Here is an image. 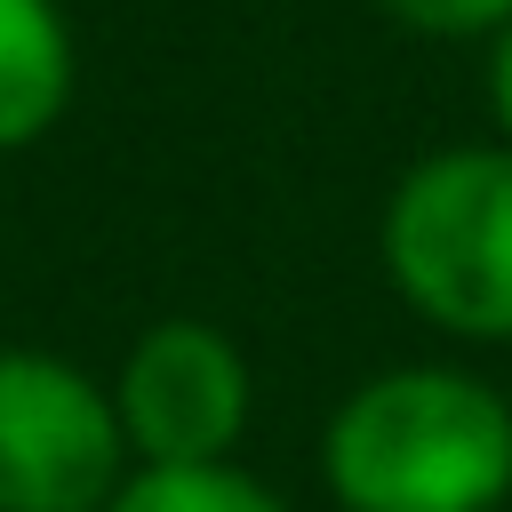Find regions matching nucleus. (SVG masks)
Listing matches in <instances>:
<instances>
[{"mask_svg":"<svg viewBox=\"0 0 512 512\" xmlns=\"http://www.w3.org/2000/svg\"><path fill=\"white\" fill-rule=\"evenodd\" d=\"M320 472L344 512H496L512 496V400L472 368H384L328 416Z\"/></svg>","mask_w":512,"mask_h":512,"instance_id":"1","label":"nucleus"},{"mask_svg":"<svg viewBox=\"0 0 512 512\" xmlns=\"http://www.w3.org/2000/svg\"><path fill=\"white\" fill-rule=\"evenodd\" d=\"M384 272L448 336H512V144L424 152L384 200Z\"/></svg>","mask_w":512,"mask_h":512,"instance_id":"2","label":"nucleus"},{"mask_svg":"<svg viewBox=\"0 0 512 512\" xmlns=\"http://www.w3.org/2000/svg\"><path fill=\"white\" fill-rule=\"evenodd\" d=\"M120 464L112 392L56 352L0 344V512H104Z\"/></svg>","mask_w":512,"mask_h":512,"instance_id":"3","label":"nucleus"},{"mask_svg":"<svg viewBox=\"0 0 512 512\" xmlns=\"http://www.w3.org/2000/svg\"><path fill=\"white\" fill-rule=\"evenodd\" d=\"M112 408L144 464H232L248 432V360L208 320H160L128 344Z\"/></svg>","mask_w":512,"mask_h":512,"instance_id":"4","label":"nucleus"},{"mask_svg":"<svg viewBox=\"0 0 512 512\" xmlns=\"http://www.w3.org/2000/svg\"><path fill=\"white\" fill-rule=\"evenodd\" d=\"M72 24L56 0H0V152L40 144L72 104Z\"/></svg>","mask_w":512,"mask_h":512,"instance_id":"5","label":"nucleus"},{"mask_svg":"<svg viewBox=\"0 0 512 512\" xmlns=\"http://www.w3.org/2000/svg\"><path fill=\"white\" fill-rule=\"evenodd\" d=\"M104 512H288V504L240 464H144L136 480L112 488Z\"/></svg>","mask_w":512,"mask_h":512,"instance_id":"6","label":"nucleus"},{"mask_svg":"<svg viewBox=\"0 0 512 512\" xmlns=\"http://www.w3.org/2000/svg\"><path fill=\"white\" fill-rule=\"evenodd\" d=\"M408 32H424V40H472V32H504L512 24V0H384Z\"/></svg>","mask_w":512,"mask_h":512,"instance_id":"7","label":"nucleus"},{"mask_svg":"<svg viewBox=\"0 0 512 512\" xmlns=\"http://www.w3.org/2000/svg\"><path fill=\"white\" fill-rule=\"evenodd\" d=\"M488 112H496V128L512 144V24L488 40Z\"/></svg>","mask_w":512,"mask_h":512,"instance_id":"8","label":"nucleus"}]
</instances>
